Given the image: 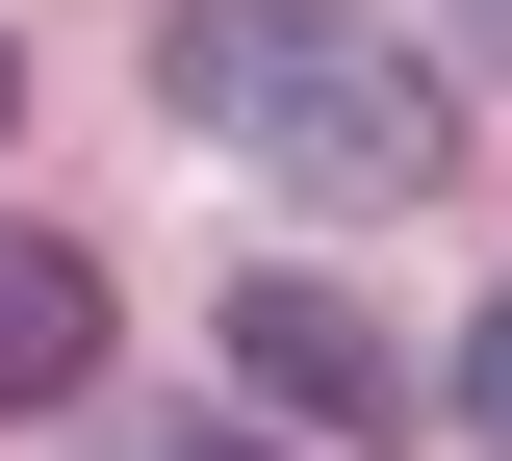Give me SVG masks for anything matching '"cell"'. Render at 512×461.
Listing matches in <instances>:
<instances>
[{
    "label": "cell",
    "mask_w": 512,
    "mask_h": 461,
    "mask_svg": "<svg viewBox=\"0 0 512 461\" xmlns=\"http://www.w3.org/2000/svg\"><path fill=\"white\" fill-rule=\"evenodd\" d=\"M154 103H180L205 154H256V180H308V205H436L461 180L436 52H384L359 0H180V26H154Z\"/></svg>",
    "instance_id": "obj_1"
},
{
    "label": "cell",
    "mask_w": 512,
    "mask_h": 461,
    "mask_svg": "<svg viewBox=\"0 0 512 461\" xmlns=\"http://www.w3.org/2000/svg\"><path fill=\"white\" fill-rule=\"evenodd\" d=\"M231 385H256V410H308V436H384V410H410V333H384L359 282L282 257V282H231Z\"/></svg>",
    "instance_id": "obj_2"
},
{
    "label": "cell",
    "mask_w": 512,
    "mask_h": 461,
    "mask_svg": "<svg viewBox=\"0 0 512 461\" xmlns=\"http://www.w3.org/2000/svg\"><path fill=\"white\" fill-rule=\"evenodd\" d=\"M77 385H103V257L0 231V410H77Z\"/></svg>",
    "instance_id": "obj_3"
},
{
    "label": "cell",
    "mask_w": 512,
    "mask_h": 461,
    "mask_svg": "<svg viewBox=\"0 0 512 461\" xmlns=\"http://www.w3.org/2000/svg\"><path fill=\"white\" fill-rule=\"evenodd\" d=\"M461 436L512 461V282H487V333H461Z\"/></svg>",
    "instance_id": "obj_4"
},
{
    "label": "cell",
    "mask_w": 512,
    "mask_h": 461,
    "mask_svg": "<svg viewBox=\"0 0 512 461\" xmlns=\"http://www.w3.org/2000/svg\"><path fill=\"white\" fill-rule=\"evenodd\" d=\"M0 129H26V26H0Z\"/></svg>",
    "instance_id": "obj_5"
},
{
    "label": "cell",
    "mask_w": 512,
    "mask_h": 461,
    "mask_svg": "<svg viewBox=\"0 0 512 461\" xmlns=\"http://www.w3.org/2000/svg\"><path fill=\"white\" fill-rule=\"evenodd\" d=\"M154 461H256V436H154Z\"/></svg>",
    "instance_id": "obj_6"
}]
</instances>
